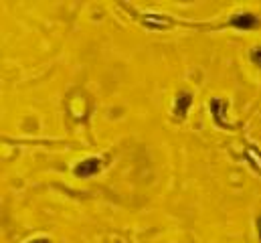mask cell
<instances>
[{
  "mask_svg": "<svg viewBox=\"0 0 261 243\" xmlns=\"http://www.w3.org/2000/svg\"><path fill=\"white\" fill-rule=\"evenodd\" d=\"M31 243H49V239H35V241H31Z\"/></svg>",
  "mask_w": 261,
  "mask_h": 243,
  "instance_id": "obj_5",
  "label": "cell"
},
{
  "mask_svg": "<svg viewBox=\"0 0 261 243\" xmlns=\"http://www.w3.org/2000/svg\"><path fill=\"white\" fill-rule=\"evenodd\" d=\"M101 168V160L99 158H89V160H83L75 166V175L77 177H93L97 175Z\"/></svg>",
  "mask_w": 261,
  "mask_h": 243,
  "instance_id": "obj_1",
  "label": "cell"
},
{
  "mask_svg": "<svg viewBox=\"0 0 261 243\" xmlns=\"http://www.w3.org/2000/svg\"><path fill=\"white\" fill-rule=\"evenodd\" d=\"M253 61L261 65V49H255V51H253Z\"/></svg>",
  "mask_w": 261,
  "mask_h": 243,
  "instance_id": "obj_4",
  "label": "cell"
},
{
  "mask_svg": "<svg viewBox=\"0 0 261 243\" xmlns=\"http://www.w3.org/2000/svg\"><path fill=\"white\" fill-rule=\"evenodd\" d=\"M231 25L237 29H253L257 25V18L253 14H237L231 18Z\"/></svg>",
  "mask_w": 261,
  "mask_h": 243,
  "instance_id": "obj_2",
  "label": "cell"
},
{
  "mask_svg": "<svg viewBox=\"0 0 261 243\" xmlns=\"http://www.w3.org/2000/svg\"><path fill=\"white\" fill-rule=\"evenodd\" d=\"M191 104H193V98H191L189 93H180V95H178V102H176V114H178V116H187Z\"/></svg>",
  "mask_w": 261,
  "mask_h": 243,
  "instance_id": "obj_3",
  "label": "cell"
}]
</instances>
